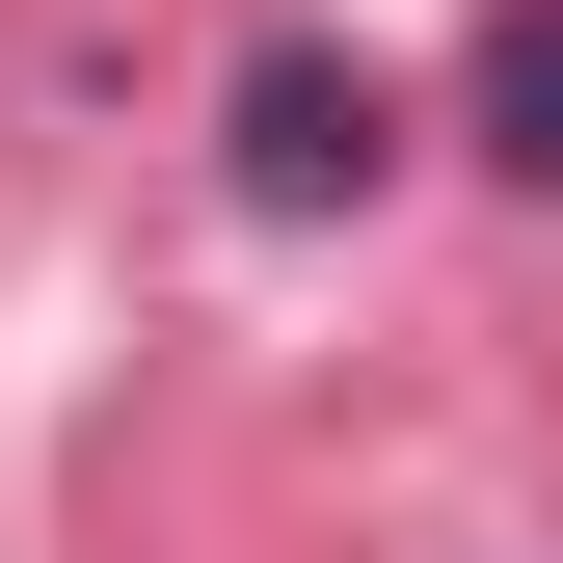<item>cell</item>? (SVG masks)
Returning a JSON list of instances; mask_svg holds the SVG:
<instances>
[{"mask_svg":"<svg viewBox=\"0 0 563 563\" xmlns=\"http://www.w3.org/2000/svg\"><path fill=\"white\" fill-rule=\"evenodd\" d=\"M483 162H510V188H563V0H510V27H483Z\"/></svg>","mask_w":563,"mask_h":563,"instance_id":"cell-2","label":"cell"},{"mask_svg":"<svg viewBox=\"0 0 563 563\" xmlns=\"http://www.w3.org/2000/svg\"><path fill=\"white\" fill-rule=\"evenodd\" d=\"M216 188H242V216H376V188H402V81L349 27H268L216 81Z\"/></svg>","mask_w":563,"mask_h":563,"instance_id":"cell-1","label":"cell"}]
</instances>
